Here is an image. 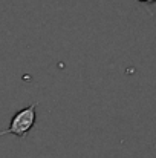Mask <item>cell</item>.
<instances>
[{
  "instance_id": "obj_1",
  "label": "cell",
  "mask_w": 156,
  "mask_h": 158,
  "mask_svg": "<svg viewBox=\"0 0 156 158\" xmlns=\"http://www.w3.org/2000/svg\"><path fill=\"white\" fill-rule=\"evenodd\" d=\"M37 105L38 103H31L26 107L17 110L12 115L8 129L0 131V137H3V135H15L17 138H26L28 132L34 127V124L37 121Z\"/></svg>"
},
{
  "instance_id": "obj_2",
  "label": "cell",
  "mask_w": 156,
  "mask_h": 158,
  "mask_svg": "<svg viewBox=\"0 0 156 158\" xmlns=\"http://www.w3.org/2000/svg\"><path fill=\"white\" fill-rule=\"evenodd\" d=\"M139 2H147V3H153L155 0H139Z\"/></svg>"
}]
</instances>
